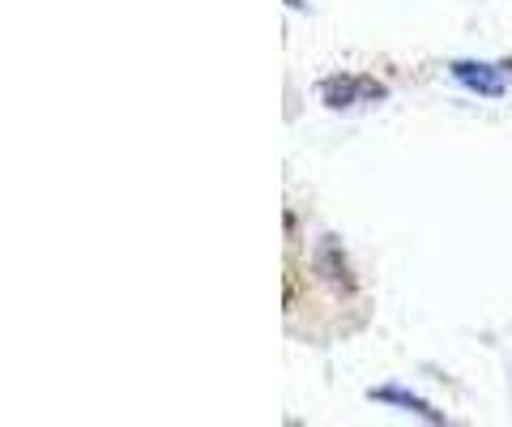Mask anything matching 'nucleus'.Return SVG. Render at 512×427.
I'll use <instances>...</instances> for the list:
<instances>
[{
    "label": "nucleus",
    "mask_w": 512,
    "mask_h": 427,
    "mask_svg": "<svg viewBox=\"0 0 512 427\" xmlns=\"http://www.w3.org/2000/svg\"><path fill=\"white\" fill-rule=\"evenodd\" d=\"M312 265H316V274L325 278V282H333V287H338V291H350L346 261H342V252H338V244H333V240H320V244H316V257H312Z\"/></svg>",
    "instance_id": "nucleus-2"
},
{
    "label": "nucleus",
    "mask_w": 512,
    "mask_h": 427,
    "mask_svg": "<svg viewBox=\"0 0 512 427\" xmlns=\"http://www.w3.org/2000/svg\"><path fill=\"white\" fill-rule=\"evenodd\" d=\"M350 82H342V77H338V82H329L325 86V103H333V107H342V103H350V94H355V90H346Z\"/></svg>",
    "instance_id": "nucleus-4"
},
{
    "label": "nucleus",
    "mask_w": 512,
    "mask_h": 427,
    "mask_svg": "<svg viewBox=\"0 0 512 427\" xmlns=\"http://www.w3.org/2000/svg\"><path fill=\"white\" fill-rule=\"evenodd\" d=\"M453 77L474 94H504V73L491 69V65H474V60H466V65H453Z\"/></svg>",
    "instance_id": "nucleus-1"
},
{
    "label": "nucleus",
    "mask_w": 512,
    "mask_h": 427,
    "mask_svg": "<svg viewBox=\"0 0 512 427\" xmlns=\"http://www.w3.org/2000/svg\"><path fill=\"white\" fill-rule=\"evenodd\" d=\"M372 398L376 402H389V406H402V410H414V415H423V419H444L436 406H427L423 398H414L410 389H402V385H384V389H372Z\"/></svg>",
    "instance_id": "nucleus-3"
}]
</instances>
